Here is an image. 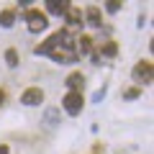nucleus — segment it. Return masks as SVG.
<instances>
[{"label":"nucleus","instance_id":"1","mask_svg":"<svg viewBox=\"0 0 154 154\" xmlns=\"http://www.w3.org/2000/svg\"><path fill=\"white\" fill-rule=\"evenodd\" d=\"M26 21H28V31H31V33H41L46 26H49L46 16L41 11H36V8H31V11L26 13Z\"/></svg>","mask_w":154,"mask_h":154},{"label":"nucleus","instance_id":"2","mask_svg":"<svg viewBox=\"0 0 154 154\" xmlns=\"http://www.w3.org/2000/svg\"><path fill=\"white\" fill-rule=\"evenodd\" d=\"M62 105H64V110H67L69 116L82 113V105H85L82 93H67V95H64V100H62Z\"/></svg>","mask_w":154,"mask_h":154},{"label":"nucleus","instance_id":"3","mask_svg":"<svg viewBox=\"0 0 154 154\" xmlns=\"http://www.w3.org/2000/svg\"><path fill=\"white\" fill-rule=\"evenodd\" d=\"M134 82H139V85L152 82V62H149V59L139 62V64L134 67Z\"/></svg>","mask_w":154,"mask_h":154},{"label":"nucleus","instance_id":"4","mask_svg":"<svg viewBox=\"0 0 154 154\" xmlns=\"http://www.w3.org/2000/svg\"><path fill=\"white\" fill-rule=\"evenodd\" d=\"M21 103L28 105V108H33V105H41V103H44V90H41V88H28L26 93L21 95Z\"/></svg>","mask_w":154,"mask_h":154},{"label":"nucleus","instance_id":"5","mask_svg":"<svg viewBox=\"0 0 154 154\" xmlns=\"http://www.w3.org/2000/svg\"><path fill=\"white\" fill-rule=\"evenodd\" d=\"M67 88H69V93H80V90L85 88V77L80 75V72H72V75L67 77Z\"/></svg>","mask_w":154,"mask_h":154},{"label":"nucleus","instance_id":"6","mask_svg":"<svg viewBox=\"0 0 154 154\" xmlns=\"http://www.w3.org/2000/svg\"><path fill=\"white\" fill-rule=\"evenodd\" d=\"M44 123H46V126H51V128L59 126V123H62V113H59V108H46V110H44Z\"/></svg>","mask_w":154,"mask_h":154},{"label":"nucleus","instance_id":"7","mask_svg":"<svg viewBox=\"0 0 154 154\" xmlns=\"http://www.w3.org/2000/svg\"><path fill=\"white\" fill-rule=\"evenodd\" d=\"M88 23L93 28H100V23H103V21H100V8H95V5L88 8Z\"/></svg>","mask_w":154,"mask_h":154},{"label":"nucleus","instance_id":"8","mask_svg":"<svg viewBox=\"0 0 154 154\" xmlns=\"http://www.w3.org/2000/svg\"><path fill=\"white\" fill-rule=\"evenodd\" d=\"M67 23H69V26H80V23H82V13H80V11H77V8H67Z\"/></svg>","mask_w":154,"mask_h":154},{"label":"nucleus","instance_id":"9","mask_svg":"<svg viewBox=\"0 0 154 154\" xmlns=\"http://www.w3.org/2000/svg\"><path fill=\"white\" fill-rule=\"evenodd\" d=\"M46 8H49V13H64L67 8H69V3H67V0H49Z\"/></svg>","mask_w":154,"mask_h":154},{"label":"nucleus","instance_id":"10","mask_svg":"<svg viewBox=\"0 0 154 154\" xmlns=\"http://www.w3.org/2000/svg\"><path fill=\"white\" fill-rule=\"evenodd\" d=\"M77 41H80V44H77L80 46V54H93V38L90 36H80Z\"/></svg>","mask_w":154,"mask_h":154},{"label":"nucleus","instance_id":"11","mask_svg":"<svg viewBox=\"0 0 154 154\" xmlns=\"http://www.w3.org/2000/svg\"><path fill=\"white\" fill-rule=\"evenodd\" d=\"M13 23H16V13H13V11H3V13H0V26H3V28H11Z\"/></svg>","mask_w":154,"mask_h":154},{"label":"nucleus","instance_id":"12","mask_svg":"<svg viewBox=\"0 0 154 154\" xmlns=\"http://www.w3.org/2000/svg\"><path fill=\"white\" fill-rule=\"evenodd\" d=\"M100 51H103V57H116L118 54V46H116L113 41H105V44L100 46Z\"/></svg>","mask_w":154,"mask_h":154},{"label":"nucleus","instance_id":"13","mask_svg":"<svg viewBox=\"0 0 154 154\" xmlns=\"http://www.w3.org/2000/svg\"><path fill=\"white\" fill-rule=\"evenodd\" d=\"M5 62H8V67H18V51L16 49H8L5 51Z\"/></svg>","mask_w":154,"mask_h":154},{"label":"nucleus","instance_id":"14","mask_svg":"<svg viewBox=\"0 0 154 154\" xmlns=\"http://www.w3.org/2000/svg\"><path fill=\"white\" fill-rule=\"evenodd\" d=\"M123 98H126V100H134V98H139V88H131V90H126V93H123Z\"/></svg>","mask_w":154,"mask_h":154},{"label":"nucleus","instance_id":"15","mask_svg":"<svg viewBox=\"0 0 154 154\" xmlns=\"http://www.w3.org/2000/svg\"><path fill=\"white\" fill-rule=\"evenodd\" d=\"M105 11H108V13H118V11H121V3H116V0H113V3L105 5Z\"/></svg>","mask_w":154,"mask_h":154},{"label":"nucleus","instance_id":"16","mask_svg":"<svg viewBox=\"0 0 154 154\" xmlns=\"http://www.w3.org/2000/svg\"><path fill=\"white\" fill-rule=\"evenodd\" d=\"M105 93H108V90H105V88H100V90H98V93H95V95H93V103H100V100H103V98H105Z\"/></svg>","mask_w":154,"mask_h":154},{"label":"nucleus","instance_id":"17","mask_svg":"<svg viewBox=\"0 0 154 154\" xmlns=\"http://www.w3.org/2000/svg\"><path fill=\"white\" fill-rule=\"evenodd\" d=\"M0 154H11V152H8V146H5V144H0Z\"/></svg>","mask_w":154,"mask_h":154},{"label":"nucleus","instance_id":"18","mask_svg":"<svg viewBox=\"0 0 154 154\" xmlns=\"http://www.w3.org/2000/svg\"><path fill=\"white\" fill-rule=\"evenodd\" d=\"M3 100H5V93H3V90H0V105H3Z\"/></svg>","mask_w":154,"mask_h":154}]
</instances>
